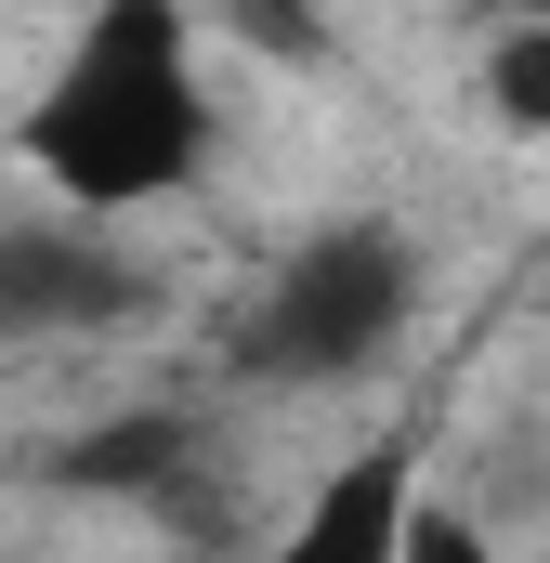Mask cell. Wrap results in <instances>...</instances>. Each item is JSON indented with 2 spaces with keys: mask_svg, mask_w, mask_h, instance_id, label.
Returning <instances> with one entry per match:
<instances>
[{
  "mask_svg": "<svg viewBox=\"0 0 550 563\" xmlns=\"http://www.w3.org/2000/svg\"><path fill=\"white\" fill-rule=\"evenodd\" d=\"M210 144H223V106H210L197 0H92L13 119L26 184L53 210H92V223H144V210L197 197Z\"/></svg>",
  "mask_w": 550,
  "mask_h": 563,
  "instance_id": "1",
  "label": "cell"
},
{
  "mask_svg": "<svg viewBox=\"0 0 550 563\" xmlns=\"http://www.w3.org/2000/svg\"><path fill=\"white\" fill-rule=\"evenodd\" d=\"M419 236L394 210H341V223H301L275 250L250 301L223 314V367L250 394H354L407 354L419 328Z\"/></svg>",
  "mask_w": 550,
  "mask_h": 563,
  "instance_id": "2",
  "label": "cell"
},
{
  "mask_svg": "<svg viewBox=\"0 0 550 563\" xmlns=\"http://www.w3.org/2000/svg\"><path fill=\"white\" fill-rule=\"evenodd\" d=\"M157 301V263L132 250V223H92V210H0V354H40V341H106Z\"/></svg>",
  "mask_w": 550,
  "mask_h": 563,
  "instance_id": "3",
  "label": "cell"
},
{
  "mask_svg": "<svg viewBox=\"0 0 550 563\" xmlns=\"http://www.w3.org/2000/svg\"><path fill=\"white\" fill-rule=\"evenodd\" d=\"M419 485H432V420H394V432H367V445H341V459L315 472V498H301L250 563H394Z\"/></svg>",
  "mask_w": 550,
  "mask_h": 563,
  "instance_id": "4",
  "label": "cell"
},
{
  "mask_svg": "<svg viewBox=\"0 0 550 563\" xmlns=\"http://www.w3.org/2000/svg\"><path fill=\"white\" fill-rule=\"evenodd\" d=\"M66 498H132V511H170V485L210 472V420L197 407H106L92 432H66L40 459Z\"/></svg>",
  "mask_w": 550,
  "mask_h": 563,
  "instance_id": "5",
  "label": "cell"
},
{
  "mask_svg": "<svg viewBox=\"0 0 550 563\" xmlns=\"http://www.w3.org/2000/svg\"><path fill=\"white\" fill-rule=\"evenodd\" d=\"M485 119L512 144H550V13H512V26H485Z\"/></svg>",
  "mask_w": 550,
  "mask_h": 563,
  "instance_id": "6",
  "label": "cell"
},
{
  "mask_svg": "<svg viewBox=\"0 0 550 563\" xmlns=\"http://www.w3.org/2000/svg\"><path fill=\"white\" fill-rule=\"evenodd\" d=\"M197 26H223L237 53H263V66H288V79L341 53V13H328V0H197Z\"/></svg>",
  "mask_w": 550,
  "mask_h": 563,
  "instance_id": "7",
  "label": "cell"
},
{
  "mask_svg": "<svg viewBox=\"0 0 550 563\" xmlns=\"http://www.w3.org/2000/svg\"><path fill=\"white\" fill-rule=\"evenodd\" d=\"M394 563H512V551H498V525H485V511H459V498H432V485H419Z\"/></svg>",
  "mask_w": 550,
  "mask_h": 563,
  "instance_id": "8",
  "label": "cell"
},
{
  "mask_svg": "<svg viewBox=\"0 0 550 563\" xmlns=\"http://www.w3.org/2000/svg\"><path fill=\"white\" fill-rule=\"evenodd\" d=\"M472 13H485V26H512V13H550V0H472Z\"/></svg>",
  "mask_w": 550,
  "mask_h": 563,
  "instance_id": "9",
  "label": "cell"
}]
</instances>
